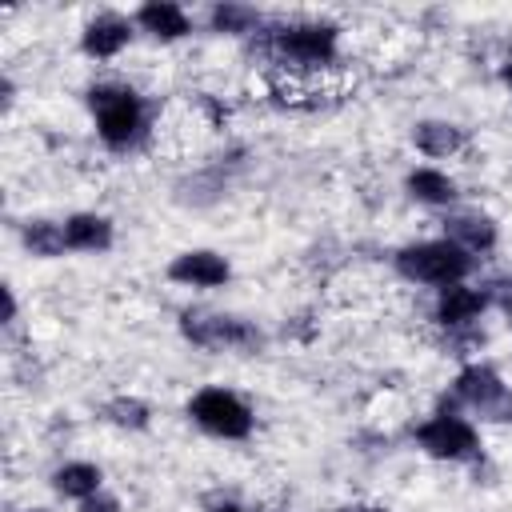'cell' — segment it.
<instances>
[{
    "instance_id": "1",
    "label": "cell",
    "mask_w": 512,
    "mask_h": 512,
    "mask_svg": "<svg viewBox=\"0 0 512 512\" xmlns=\"http://www.w3.org/2000/svg\"><path fill=\"white\" fill-rule=\"evenodd\" d=\"M396 268H400V276H408L416 284L448 288V284H464V276L472 272V256L444 236V240H424V244L400 248Z\"/></svg>"
},
{
    "instance_id": "2",
    "label": "cell",
    "mask_w": 512,
    "mask_h": 512,
    "mask_svg": "<svg viewBox=\"0 0 512 512\" xmlns=\"http://www.w3.org/2000/svg\"><path fill=\"white\" fill-rule=\"evenodd\" d=\"M88 104H92V116H96V132L108 148H128L140 128H144V104L132 88H120V84H96L88 92Z\"/></svg>"
},
{
    "instance_id": "3",
    "label": "cell",
    "mask_w": 512,
    "mask_h": 512,
    "mask_svg": "<svg viewBox=\"0 0 512 512\" xmlns=\"http://www.w3.org/2000/svg\"><path fill=\"white\" fill-rule=\"evenodd\" d=\"M188 416L204 432L224 436V440H244L252 432V408L236 392H228V388H200L188 400Z\"/></svg>"
},
{
    "instance_id": "4",
    "label": "cell",
    "mask_w": 512,
    "mask_h": 512,
    "mask_svg": "<svg viewBox=\"0 0 512 512\" xmlns=\"http://www.w3.org/2000/svg\"><path fill=\"white\" fill-rule=\"evenodd\" d=\"M180 332L200 344V348H236V352H252L264 344L260 328L248 324V320H236V316H212V312H184L180 316Z\"/></svg>"
},
{
    "instance_id": "5",
    "label": "cell",
    "mask_w": 512,
    "mask_h": 512,
    "mask_svg": "<svg viewBox=\"0 0 512 512\" xmlns=\"http://www.w3.org/2000/svg\"><path fill=\"white\" fill-rule=\"evenodd\" d=\"M416 444L436 460H472V456H480L476 428L468 420H460L456 412H436L432 420H424L416 428Z\"/></svg>"
},
{
    "instance_id": "6",
    "label": "cell",
    "mask_w": 512,
    "mask_h": 512,
    "mask_svg": "<svg viewBox=\"0 0 512 512\" xmlns=\"http://www.w3.org/2000/svg\"><path fill=\"white\" fill-rule=\"evenodd\" d=\"M272 52L284 64H328L336 56V24H292L272 32Z\"/></svg>"
},
{
    "instance_id": "7",
    "label": "cell",
    "mask_w": 512,
    "mask_h": 512,
    "mask_svg": "<svg viewBox=\"0 0 512 512\" xmlns=\"http://www.w3.org/2000/svg\"><path fill=\"white\" fill-rule=\"evenodd\" d=\"M456 400L476 408L488 420H512V392L488 364H468L456 376Z\"/></svg>"
},
{
    "instance_id": "8",
    "label": "cell",
    "mask_w": 512,
    "mask_h": 512,
    "mask_svg": "<svg viewBox=\"0 0 512 512\" xmlns=\"http://www.w3.org/2000/svg\"><path fill=\"white\" fill-rule=\"evenodd\" d=\"M168 276L176 284H188V288H220L232 276V268H228L224 256H216L208 248H196V252H180L168 264Z\"/></svg>"
},
{
    "instance_id": "9",
    "label": "cell",
    "mask_w": 512,
    "mask_h": 512,
    "mask_svg": "<svg viewBox=\"0 0 512 512\" xmlns=\"http://www.w3.org/2000/svg\"><path fill=\"white\" fill-rule=\"evenodd\" d=\"M128 40H132V24H128L124 16H116V12H104V16L88 20V28H84V36H80L84 52H88V56H96V60L116 56Z\"/></svg>"
},
{
    "instance_id": "10",
    "label": "cell",
    "mask_w": 512,
    "mask_h": 512,
    "mask_svg": "<svg viewBox=\"0 0 512 512\" xmlns=\"http://www.w3.org/2000/svg\"><path fill=\"white\" fill-rule=\"evenodd\" d=\"M484 304H488V292H476L468 284H448L436 296V320L448 328H464L484 312Z\"/></svg>"
},
{
    "instance_id": "11",
    "label": "cell",
    "mask_w": 512,
    "mask_h": 512,
    "mask_svg": "<svg viewBox=\"0 0 512 512\" xmlns=\"http://www.w3.org/2000/svg\"><path fill=\"white\" fill-rule=\"evenodd\" d=\"M136 24H140L144 32H152L156 40H180V36L192 32L184 8H180V4H168V0L140 4V8H136Z\"/></svg>"
},
{
    "instance_id": "12",
    "label": "cell",
    "mask_w": 512,
    "mask_h": 512,
    "mask_svg": "<svg viewBox=\"0 0 512 512\" xmlns=\"http://www.w3.org/2000/svg\"><path fill=\"white\" fill-rule=\"evenodd\" d=\"M444 232H448V240L460 244L468 256L496 248V224H492L488 216H480V212H460V216L444 220Z\"/></svg>"
},
{
    "instance_id": "13",
    "label": "cell",
    "mask_w": 512,
    "mask_h": 512,
    "mask_svg": "<svg viewBox=\"0 0 512 512\" xmlns=\"http://www.w3.org/2000/svg\"><path fill=\"white\" fill-rule=\"evenodd\" d=\"M64 240L76 252H104L112 244V220L96 212H76L64 220Z\"/></svg>"
},
{
    "instance_id": "14",
    "label": "cell",
    "mask_w": 512,
    "mask_h": 512,
    "mask_svg": "<svg viewBox=\"0 0 512 512\" xmlns=\"http://www.w3.org/2000/svg\"><path fill=\"white\" fill-rule=\"evenodd\" d=\"M412 140L424 156H452L464 148V128H456L448 120H424V124H416Z\"/></svg>"
},
{
    "instance_id": "15",
    "label": "cell",
    "mask_w": 512,
    "mask_h": 512,
    "mask_svg": "<svg viewBox=\"0 0 512 512\" xmlns=\"http://www.w3.org/2000/svg\"><path fill=\"white\" fill-rule=\"evenodd\" d=\"M100 480H104L100 468L88 464V460H76V464H64V468L52 472L56 492H60V496H72V500H88V496H96V492H100Z\"/></svg>"
},
{
    "instance_id": "16",
    "label": "cell",
    "mask_w": 512,
    "mask_h": 512,
    "mask_svg": "<svg viewBox=\"0 0 512 512\" xmlns=\"http://www.w3.org/2000/svg\"><path fill=\"white\" fill-rule=\"evenodd\" d=\"M408 192L420 204H436V208H444V204L456 200V184L440 168H416V172H408Z\"/></svg>"
},
{
    "instance_id": "17",
    "label": "cell",
    "mask_w": 512,
    "mask_h": 512,
    "mask_svg": "<svg viewBox=\"0 0 512 512\" xmlns=\"http://www.w3.org/2000/svg\"><path fill=\"white\" fill-rule=\"evenodd\" d=\"M24 244L32 248V256H60L68 248L64 240V224L52 220H28L24 224Z\"/></svg>"
},
{
    "instance_id": "18",
    "label": "cell",
    "mask_w": 512,
    "mask_h": 512,
    "mask_svg": "<svg viewBox=\"0 0 512 512\" xmlns=\"http://www.w3.org/2000/svg\"><path fill=\"white\" fill-rule=\"evenodd\" d=\"M260 24V12L248 8V4H216L212 8V28L216 32H228V36H244Z\"/></svg>"
},
{
    "instance_id": "19",
    "label": "cell",
    "mask_w": 512,
    "mask_h": 512,
    "mask_svg": "<svg viewBox=\"0 0 512 512\" xmlns=\"http://www.w3.org/2000/svg\"><path fill=\"white\" fill-rule=\"evenodd\" d=\"M104 416L116 424V428H148V404L136 400V396H116L104 404Z\"/></svg>"
},
{
    "instance_id": "20",
    "label": "cell",
    "mask_w": 512,
    "mask_h": 512,
    "mask_svg": "<svg viewBox=\"0 0 512 512\" xmlns=\"http://www.w3.org/2000/svg\"><path fill=\"white\" fill-rule=\"evenodd\" d=\"M80 512H120V500H112V496H88V500H80Z\"/></svg>"
},
{
    "instance_id": "21",
    "label": "cell",
    "mask_w": 512,
    "mask_h": 512,
    "mask_svg": "<svg viewBox=\"0 0 512 512\" xmlns=\"http://www.w3.org/2000/svg\"><path fill=\"white\" fill-rule=\"evenodd\" d=\"M488 300H496V304H504L512 312V280H492L488 284Z\"/></svg>"
},
{
    "instance_id": "22",
    "label": "cell",
    "mask_w": 512,
    "mask_h": 512,
    "mask_svg": "<svg viewBox=\"0 0 512 512\" xmlns=\"http://www.w3.org/2000/svg\"><path fill=\"white\" fill-rule=\"evenodd\" d=\"M344 512H384V508H344Z\"/></svg>"
},
{
    "instance_id": "23",
    "label": "cell",
    "mask_w": 512,
    "mask_h": 512,
    "mask_svg": "<svg viewBox=\"0 0 512 512\" xmlns=\"http://www.w3.org/2000/svg\"><path fill=\"white\" fill-rule=\"evenodd\" d=\"M504 80H508V88H512V64H508V68H504Z\"/></svg>"
},
{
    "instance_id": "24",
    "label": "cell",
    "mask_w": 512,
    "mask_h": 512,
    "mask_svg": "<svg viewBox=\"0 0 512 512\" xmlns=\"http://www.w3.org/2000/svg\"><path fill=\"white\" fill-rule=\"evenodd\" d=\"M216 512H240V508H232V504H228V508H216Z\"/></svg>"
},
{
    "instance_id": "25",
    "label": "cell",
    "mask_w": 512,
    "mask_h": 512,
    "mask_svg": "<svg viewBox=\"0 0 512 512\" xmlns=\"http://www.w3.org/2000/svg\"><path fill=\"white\" fill-rule=\"evenodd\" d=\"M24 512H48V508H24Z\"/></svg>"
}]
</instances>
